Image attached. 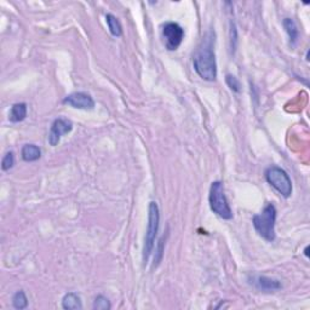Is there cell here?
Segmentation results:
<instances>
[{
  "instance_id": "1",
  "label": "cell",
  "mask_w": 310,
  "mask_h": 310,
  "mask_svg": "<svg viewBox=\"0 0 310 310\" xmlns=\"http://www.w3.org/2000/svg\"><path fill=\"white\" fill-rule=\"evenodd\" d=\"M213 44H215V34L212 31H208L193 56V66L195 72L200 78L206 81H213L217 78V64Z\"/></svg>"
},
{
  "instance_id": "18",
  "label": "cell",
  "mask_w": 310,
  "mask_h": 310,
  "mask_svg": "<svg viewBox=\"0 0 310 310\" xmlns=\"http://www.w3.org/2000/svg\"><path fill=\"white\" fill-rule=\"evenodd\" d=\"M225 80H227L228 86H229L234 92H240V90H241V85H240V81L237 80L235 76L227 75V79H225Z\"/></svg>"
},
{
  "instance_id": "12",
  "label": "cell",
  "mask_w": 310,
  "mask_h": 310,
  "mask_svg": "<svg viewBox=\"0 0 310 310\" xmlns=\"http://www.w3.org/2000/svg\"><path fill=\"white\" fill-rule=\"evenodd\" d=\"M282 24H284L285 31H286L287 36H289L291 45H296L299 36V32H298V28H297V24L294 23V21L292 18H285L284 21H282Z\"/></svg>"
},
{
  "instance_id": "5",
  "label": "cell",
  "mask_w": 310,
  "mask_h": 310,
  "mask_svg": "<svg viewBox=\"0 0 310 310\" xmlns=\"http://www.w3.org/2000/svg\"><path fill=\"white\" fill-rule=\"evenodd\" d=\"M265 180L280 193L284 198H289L292 194V182L287 172L277 166H270L265 171Z\"/></svg>"
},
{
  "instance_id": "14",
  "label": "cell",
  "mask_w": 310,
  "mask_h": 310,
  "mask_svg": "<svg viewBox=\"0 0 310 310\" xmlns=\"http://www.w3.org/2000/svg\"><path fill=\"white\" fill-rule=\"evenodd\" d=\"M106 22L109 31H110V33L114 36H121V34H123V27H121L119 19L113 14H107Z\"/></svg>"
},
{
  "instance_id": "16",
  "label": "cell",
  "mask_w": 310,
  "mask_h": 310,
  "mask_svg": "<svg viewBox=\"0 0 310 310\" xmlns=\"http://www.w3.org/2000/svg\"><path fill=\"white\" fill-rule=\"evenodd\" d=\"M111 308V304L110 302L108 301V298L107 297L102 296V294H100V296L96 297L95 302H93V309L95 310H109Z\"/></svg>"
},
{
  "instance_id": "9",
  "label": "cell",
  "mask_w": 310,
  "mask_h": 310,
  "mask_svg": "<svg viewBox=\"0 0 310 310\" xmlns=\"http://www.w3.org/2000/svg\"><path fill=\"white\" fill-rule=\"evenodd\" d=\"M254 284L258 287L259 290L264 292H274L281 289V282L276 279H272V277L267 276H257L255 279Z\"/></svg>"
},
{
  "instance_id": "10",
  "label": "cell",
  "mask_w": 310,
  "mask_h": 310,
  "mask_svg": "<svg viewBox=\"0 0 310 310\" xmlns=\"http://www.w3.org/2000/svg\"><path fill=\"white\" fill-rule=\"evenodd\" d=\"M62 307L66 310H80L83 309L80 297L74 292H69L62 299Z\"/></svg>"
},
{
  "instance_id": "4",
  "label": "cell",
  "mask_w": 310,
  "mask_h": 310,
  "mask_svg": "<svg viewBox=\"0 0 310 310\" xmlns=\"http://www.w3.org/2000/svg\"><path fill=\"white\" fill-rule=\"evenodd\" d=\"M159 223H160V213H159L158 204L155 201H152L149 204V210H148V228L145 237V245H143V264L145 265L149 260L150 255L154 249Z\"/></svg>"
},
{
  "instance_id": "20",
  "label": "cell",
  "mask_w": 310,
  "mask_h": 310,
  "mask_svg": "<svg viewBox=\"0 0 310 310\" xmlns=\"http://www.w3.org/2000/svg\"><path fill=\"white\" fill-rule=\"evenodd\" d=\"M308 251H309V247H307V249H306V251H304V252H306V256H307V257H308V256H309V255H308Z\"/></svg>"
},
{
  "instance_id": "19",
  "label": "cell",
  "mask_w": 310,
  "mask_h": 310,
  "mask_svg": "<svg viewBox=\"0 0 310 310\" xmlns=\"http://www.w3.org/2000/svg\"><path fill=\"white\" fill-rule=\"evenodd\" d=\"M164 237H163L160 239V241H159V245H158V249H156V252H155V259H154V265L156 267V265L160 263L161 260V257H163V251H164Z\"/></svg>"
},
{
  "instance_id": "13",
  "label": "cell",
  "mask_w": 310,
  "mask_h": 310,
  "mask_svg": "<svg viewBox=\"0 0 310 310\" xmlns=\"http://www.w3.org/2000/svg\"><path fill=\"white\" fill-rule=\"evenodd\" d=\"M41 158V150L36 145H26L22 148V159L24 161H36Z\"/></svg>"
},
{
  "instance_id": "6",
  "label": "cell",
  "mask_w": 310,
  "mask_h": 310,
  "mask_svg": "<svg viewBox=\"0 0 310 310\" xmlns=\"http://www.w3.org/2000/svg\"><path fill=\"white\" fill-rule=\"evenodd\" d=\"M161 36L167 50H177L184 39V29L175 22H167L163 26Z\"/></svg>"
},
{
  "instance_id": "17",
  "label": "cell",
  "mask_w": 310,
  "mask_h": 310,
  "mask_svg": "<svg viewBox=\"0 0 310 310\" xmlns=\"http://www.w3.org/2000/svg\"><path fill=\"white\" fill-rule=\"evenodd\" d=\"M15 165V155L12 152H7L1 160L2 171H9Z\"/></svg>"
},
{
  "instance_id": "15",
  "label": "cell",
  "mask_w": 310,
  "mask_h": 310,
  "mask_svg": "<svg viewBox=\"0 0 310 310\" xmlns=\"http://www.w3.org/2000/svg\"><path fill=\"white\" fill-rule=\"evenodd\" d=\"M12 306L16 309H26L28 307V298L23 291H17L12 297Z\"/></svg>"
},
{
  "instance_id": "8",
  "label": "cell",
  "mask_w": 310,
  "mask_h": 310,
  "mask_svg": "<svg viewBox=\"0 0 310 310\" xmlns=\"http://www.w3.org/2000/svg\"><path fill=\"white\" fill-rule=\"evenodd\" d=\"M63 104L83 110H92L95 108V101L90 95L85 92H74L64 97Z\"/></svg>"
},
{
  "instance_id": "7",
  "label": "cell",
  "mask_w": 310,
  "mask_h": 310,
  "mask_svg": "<svg viewBox=\"0 0 310 310\" xmlns=\"http://www.w3.org/2000/svg\"><path fill=\"white\" fill-rule=\"evenodd\" d=\"M72 130H73V124H72V121L63 118L56 119L51 125L50 133H49V143H50L52 147H55V146H57L59 143L62 136L67 135V133L71 132Z\"/></svg>"
},
{
  "instance_id": "11",
  "label": "cell",
  "mask_w": 310,
  "mask_h": 310,
  "mask_svg": "<svg viewBox=\"0 0 310 310\" xmlns=\"http://www.w3.org/2000/svg\"><path fill=\"white\" fill-rule=\"evenodd\" d=\"M27 116V104L26 103H15L10 109L9 119L11 123H19L23 121Z\"/></svg>"
},
{
  "instance_id": "2",
  "label": "cell",
  "mask_w": 310,
  "mask_h": 310,
  "mask_svg": "<svg viewBox=\"0 0 310 310\" xmlns=\"http://www.w3.org/2000/svg\"><path fill=\"white\" fill-rule=\"evenodd\" d=\"M252 223L260 237L267 241H274L276 234H275V223H276V208L273 204H268L263 208V211L258 215L252 217Z\"/></svg>"
},
{
  "instance_id": "3",
  "label": "cell",
  "mask_w": 310,
  "mask_h": 310,
  "mask_svg": "<svg viewBox=\"0 0 310 310\" xmlns=\"http://www.w3.org/2000/svg\"><path fill=\"white\" fill-rule=\"evenodd\" d=\"M208 202H210V207L213 211V213L219 216L223 219H232V208H230L229 202H228L227 197H225L224 185H223L220 181H215L211 184Z\"/></svg>"
}]
</instances>
